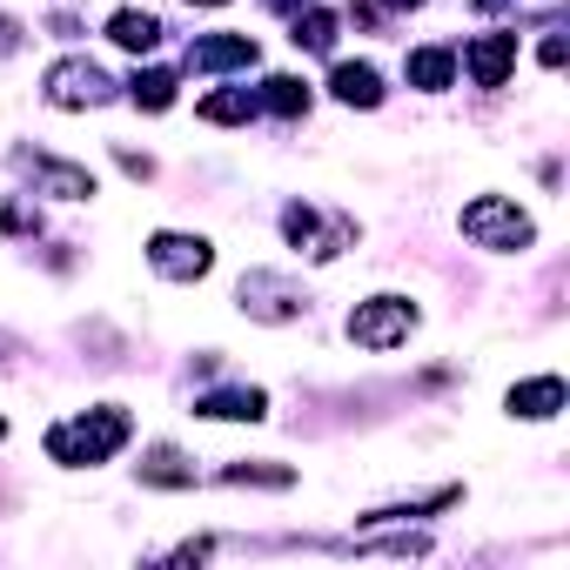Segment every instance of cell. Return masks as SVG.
Masks as SVG:
<instances>
[{"mask_svg":"<svg viewBox=\"0 0 570 570\" xmlns=\"http://www.w3.org/2000/svg\"><path fill=\"white\" fill-rule=\"evenodd\" d=\"M296 48L330 55V48H336V14H330V8H309V14L296 21Z\"/></svg>","mask_w":570,"mask_h":570,"instance_id":"20","label":"cell"},{"mask_svg":"<svg viewBox=\"0 0 570 570\" xmlns=\"http://www.w3.org/2000/svg\"><path fill=\"white\" fill-rule=\"evenodd\" d=\"M0 436H8V423H0Z\"/></svg>","mask_w":570,"mask_h":570,"instance_id":"28","label":"cell"},{"mask_svg":"<svg viewBox=\"0 0 570 570\" xmlns=\"http://www.w3.org/2000/svg\"><path fill=\"white\" fill-rule=\"evenodd\" d=\"M235 303L255 316V323H296L309 303H303V289L289 275H268V268H255V275H242V289H235Z\"/></svg>","mask_w":570,"mask_h":570,"instance_id":"4","label":"cell"},{"mask_svg":"<svg viewBox=\"0 0 570 570\" xmlns=\"http://www.w3.org/2000/svg\"><path fill=\"white\" fill-rule=\"evenodd\" d=\"M222 483H262V490H289V483H296V470H289V463H228V470H222Z\"/></svg>","mask_w":570,"mask_h":570,"instance_id":"19","label":"cell"},{"mask_svg":"<svg viewBox=\"0 0 570 570\" xmlns=\"http://www.w3.org/2000/svg\"><path fill=\"white\" fill-rule=\"evenodd\" d=\"M128 101H135V108H148V115L175 108V75H168V68H141V75L128 81Z\"/></svg>","mask_w":570,"mask_h":570,"instance_id":"17","label":"cell"},{"mask_svg":"<svg viewBox=\"0 0 570 570\" xmlns=\"http://www.w3.org/2000/svg\"><path fill=\"white\" fill-rule=\"evenodd\" d=\"M108 95H115V81H108L95 61H81V55L48 68V101H55V108H101Z\"/></svg>","mask_w":570,"mask_h":570,"instance_id":"5","label":"cell"},{"mask_svg":"<svg viewBox=\"0 0 570 570\" xmlns=\"http://www.w3.org/2000/svg\"><path fill=\"white\" fill-rule=\"evenodd\" d=\"M255 108H262V101H255L248 88H222V95H208V101H202V121H248Z\"/></svg>","mask_w":570,"mask_h":570,"instance_id":"21","label":"cell"},{"mask_svg":"<svg viewBox=\"0 0 570 570\" xmlns=\"http://www.w3.org/2000/svg\"><path fill=\"white\" fill-rule=\"evenodd\" d=\"M195 416H208V423H262L268 396L262 390H208V396H195Z\"/></svg>","mask_w":570,"mask_h":570,"instance_id":"10","label":"cell"},{"mask_svg":"<svg viewBox=\"0 0 570 570\" xmlns=\"http://www.w3.org/2000/svg\"><path fill=\"white\" fill-rule=\"evenodd\" d=\"M108 41L128 48V55H155V48H161V14H148V8H121V14L108 21Z\"/></svg>","mask_w":570,"mask_h":570,"instance_id":"11","label":"cell"},{"mask_svg":"<svg viewBox=\"0 0 570 570\" xmlns=\"http://www.w3.org/2000/svg\"><path fill=\"white\" fill-rule=\"evenodd\" d=\"M463 235H470L476 248H497V255H510V248H530V242H537L530 215H523L517 202H503V195H476V202L463 208Z\"/></svg>","mask_w":570,"mask_h":570,"instance_id":"2","label":"cell"},{"mask_svg":"<svg viewBox=\"0 0 570 570\" xmlns=\"http://www.w3.org/2000/svg\"><path fill=\"white\" fill-rule=\"evenodd\" d=\"M557 410H563V376H537V383H517V390H510V416L550 423Z\"/></svg>","mask_w":570,"mask_h":570,"instance_id":"13","label":"cell"},{"mask_svg":"<svg viewBox=\"0 0 570 570\" xmlns=\"http://www.w3.org/2000/svg\"><path fill=\"white\" fill-rule=\"evenodd\" d=\"M188 8H222V0H188Z\"/></svg>","mask_w":570,"mask_h":570,"instance_id":"26","label":"cell"},{"mask_svg":"<svg viewBox=\"0 0 570 570\" xmlns=\"http://www.w3.org/2000/svg\"><path fill=\"white\" fill-rule=\"evenodd\" d=\"M450 81H456V55H450V48H416V55H410V88H430V95H436V88H450Z\"/></svg>","mask_w":570,"mask_h":570,"instance_id":"15","label":"cell"},{"mask_svg":"<svg viewBox=\"0 0 570 570\" xmlns=\"http://www.w3.org/2000/svg\"><path fill=\"white\" fill-rule=\"evenodd\" d=\"M14 168H21V175H35V188H41V195H55V202H88V195H95V175H88V168H75V161H55V155H28V148H21V155H14Z\"/></svg>","mask_w":570,"mask_h":570,"instance_id":"7","label":"cell"},{"mask_svg":"<svg viewBox=\"0 0 570 570\" xmlns=\"http://www.w3.org/2000/svg\"><path fill=\"white\" fill-rule=\"evenodd\" d=\"M148 262H155L168 282H202V275L215 268V248H208L202 235H175V228H161V235H148Z\"/></svg>","mask_w":570,"mask_h":570,"instance_id":"6","label":"cell"},{"mask_svg":"<svg viewBox=\"0 0 570 570\" xmlns=\"http://www.w3.org/2000/svg\"><path fill=\"white\" fill-rule=\"evenodd\" d=\"M128 410H115V403H101V410H88V416H75V423H55L48 430V456L55 463H68V470H95V463H108L121 443H128Z\"/></svg>","mask_w":570,"mask_h":570,"instance_id":"1","label":"cell"},{"mask_svg":"<svg viewBox=\"0 0 570 570\" xmlns=\"http://www.w3.org/2000/svg\"><path fill=\"white\" fill-rule=\"evenodd\" d=\"M476 8H497V0H476Z\"/></svg>","mask_w":570,"mask_h":570,"instance_id":"27","label":"cell"},{"mask_svg":"<svg viewBox=\"0 0 570 570\" xmlns=\"http://www.w3.org/2000/svg\"><path fill=\"white\" fill-rule=\"evenodd\" d=\"M141 483H155V490H188V483H195V463H188L175 443H155V450L141 456Z\"/></svg>","mask_w":570,"mask_h":570,"instance_id":"14","label":"cell"},{"mask_svg":"<svg viewBox=\"0 0 570 570\" xmlns=\"http://www.w3.org/2000/svg\"><path fill=\"white\" fill-rule=\"evenodd\" d=\"M262 108H275V115H309V81L268 75V81H262Z\"/></svg>","mask_w":570,"mask_h":570,"instance_id":"18","label":"cell"},{"mask_svg":"<svg viewBox=\"0 0 570 570\" xmlns=\"http://www.w3.org/2000/svg\"><path fill=\"white\" fill-rule=\"evenodd\" d=\"M383 8H423V0H383Z\"/></svg>","mask_w":570,"mask_h":570,"instance_id":"25","label":"cell"},{"mask_svg":"<svg viewBox=\"0 0 570 570\" xmlns=\"http://www.w3.org/2000/svg\"><path fill=\"white\" fill-rule=\"evenodd\" d=\"M0 228H8V235H28V228H41V215H28L21 202H8V208H0Z\"/></svg>","mask_w":570,"mask_h":570,"instance_id":"22","label":"cell"},{"mask_svg":"<svg viewBox=\"0 0 570 570\" xmlns=\"http://www.w3.org/2000/svg\"><path fill=\"white\" fill-rule=\"evenodd\" d=\"M450 503H463L456 483H450V490H430V497H416V503H383V510H370V517H356V523H410V517H430V510H450Z\"/></svg>","mask_w":570,"mask_h":570,"instance_id":"16","label":"cell"},{"mask_svg":"<svg viewBox=\"0 0 570 570\" xmlns=\"http://www.w3.org/2000/svg\"><path fill=\"white\" fill-rule=\"evenodd\" d=\"M330 88H336V101H350V108H376V101H383V75H376L370 61H336Z\"/></svg>","mask_w":570,"mask_h":570,"instance_id":"12","label":"cell"},{"mask_svg":"<svg viewBox=\"0 0 570 570\" xmlns=\"http://www.w3.org/2000/svg\"><path fill=\"white\" fill-rule=\"evenodd\" d=\"M255 35H202V41H188V68H202V75H222V68H255Z\"/></svg>","mask_w":570,"mask_h":570,"instance_id":"8","label":"cell"},{"mask_svg":"<svg viewBox=\"0 0 570 570\" xmlns=\"http://www.w3.org/2000/svg\"><path fill=\"white\" fill-rule=\"evenodd\" d=\"M410 330H416V303L410 296H370L350 316V343L356 350H396V343H410Z\"/></svg>","mask_w":570,"mask_h":570,"instance_id":"3","label":"cell"},{"mask_svg":"<svg viewBox=\"0 0 570 570\" xmlns=\"http://www.w3.org/2000/svg\"><path fill=\"white\" fill-rule=\"evenodd\" d=\"M121 168H128L135 181H148V175H155V161H148V155H135V148H121Z\"/></svg>","mask_w":570,"mask_h":570,"instance_id":"23","label":"cell"},{"mask_svg":"<svg viewBox=\"0 0 570 570\" xmlns=\"http://www.w3.org/2000/svg\"><path fill=\"white\" fill-rule=\"evenodd\" d=\"M14 41H21V28H14V21H0V55H8Z\"/></svg>","mask_w":570,"mask_h":570,"instance_id":"24","label":"cell"},{"mask_svg":"<svg viewBox=\"0 0 570 570\" xmlns=\"http://www.w3.org/2000/svg\"><path fill=\"white\" fill-rule=\"evenodd\" d=\"M510 68H517V35H483V41H470V81H476V88H503Z\"/></svg>","mask_w":570,"mask_h":570,"instance_id":"9","label":"cell"}]
</instances>
